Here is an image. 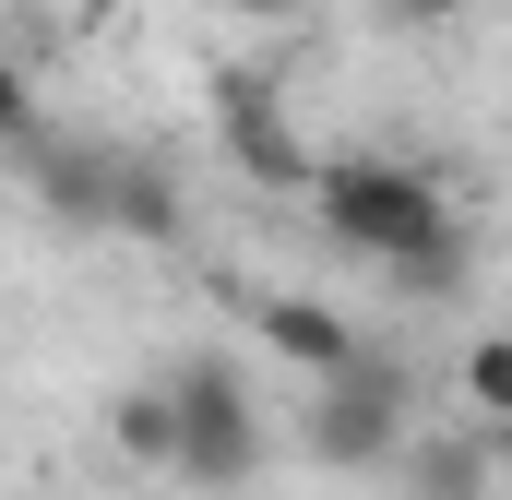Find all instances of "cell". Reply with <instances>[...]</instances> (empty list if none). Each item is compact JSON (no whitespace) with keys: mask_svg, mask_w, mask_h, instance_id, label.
<instances>
[{"mask_svg":"<svg viewBox=\"0 0 512 500\" xmlns=\"http://www.w3.org/2000/svg\"><path fill=\"white\" fill-rule=\"evenodd\" d=\"M167 429H179L167 477H191V489H251L262 453H274V429H262L239 358H179V370H167Z\"/></svg>","mask_w":512,"mask_h":500,"instance_id":"cell-2","label":"cell"},{"mask_svg":"<svg viewBox=\"0 0 512 500\" xmlns=\"http://www.w3.org/2000/svg\"><path fill=\"white\" fill-rule=\"evenodd\" d=\"M262 346H274L286 370L334 381L346 358H358V322H346V310H322V298H262Z\"/></svg>","mask_w":512,"mask_h":500,"instance_id":"cell-8","label":"cell"},{"mask_svg":"<svg viewBox=\"0 0 512 500\" xmlns=\"http://www.w3.org/2000/svg\"><path fill=\"white\" fill-rule=\"evenodd\" d=\"M215 131H227V155H239L251 191H310V179H322V155L286 120V72H262V60L215 72Z\"/></svg>","mask_w":512,"mask_h":500,"instance_id":"cell-4","label":"cell"},{"mask_svg":"<svg viewBox=\"0 0 512 500\" xmlns=\"http://www.w3.org/2000/svg\"><path fill=\"white\" fill-rule=\"evenodd\" d=\"M405 429H417V381H405V358L358 346L346 370L310 393L298 453H310V465H334V477H370V465H393V453H405Z\"/></svg>","mask_w":512,"mask_h":500,"instance_id":"cell-3","label":"cell"},{"mask_svg":"<svg viewBox=\"0 0 512 500\" xmlns=\"http://www.w3.org/2000/svg\"><path fill=\"white\" fill-rule=\"evenodd\" d=\"M12 167L36 179V203H48L60 227L108 239V191H120V143H72V131H36V143H24Z\"/></svg>","mask_w":512,"mask_h":500,"instance_id":"cell-5","label":"cell"},{"mask_svg":"<svg viewBox=\"0 0 512 500\" xmlns=\"http://www.w3.org/2000/svg\"><path fill=\"white\" fill-rule=\"evenodd\" d=\"M310 203H322V239L358 250V262H382L405 298H453L465 227H453V203H441V179L417 155H322Z\"/></svg>","mask_w":512,"mask_h":500,"instance_id":"cell-1","label":"cell"},{"mask_svg":"<svg viewBox=\"0 0 512 500\" xmlns=\"http://www.w3.org/2000/svg\"><path fill=\"white\" fill-rule=\"evenodd\" d=\"M108 441H120V465H143V477H167V453H179V429H167V381H143V393H120Z\"/></svg>","mask_w":512,"mask_h":500,"instance_id":"cell-9","label":"cell"},{"mask_svg":"<svg viewBox=\"0 0 512 500\" xmlns=\"http://www.w3.org/2000/svg\"><path fill=\"white\" fill-rule=\"evenodd\" d=\"M405 500H501V453L477 429H405Z\"/></svg>","mask_w":512,"mask_h":500,"instance_id":"cell-7","label":"cell"},{"mask_svg":"<svg viewBox=\"0 0 512 500\" xmlns=\"http://www.w3.org/2000/svg\"><path fill=\"white\" fill-rule=\"evenodd\" d=\"M370 12H382V24H453L465 0H370Z\"/></svg>","mask_w":512,"mask_h":500,"instance_id":"cell-12","label":"cell"},{"mask_svg":"<svg viewBox=\"0 0 512 500\" xmlns=\"http://www.w3.org/2000/svg\"><path fill=\"white\" fill-rule=\"evenodd\" d=\"M36 84H24V60H0V155H24V143H36Z\"/></svg>","mask_w":512,"mask_h":500,"instance_id":"cell-11","label":"cell"},{"mask_svg":"<svg viewBox=\"0 0 512 500\" xmlns=\"http://www.w3.org/2000/svg\"><path fill=\"white\" fill-rule=\"evenodd\" d=\"M227 12H251V24H286V12H298V0H227Z\"/></svg>","mask_w":512,"mask_h":500,"instance_id":"cell-13","label":"cell"},{"mask_svg":"<svg viewBox=\"0 0 512 500\" xmlns=\"http://www.w3.org/2000/svg\"><path fill=\"white\" fill-rule=\"evenodd\" d=\"M108 239H143V250H179V239H191V191H179V167H167V155H143V143H120V191H108Z\"/></svg>","mask_w":512,"mask_h":500,"instance_id":"cell-6","label":"cell"},{"mask_svg":"<svg viewBox=\"0 0 512 500\" xmlns=\"http://www.w3.org/2000/svg\"><path fill=\"white\" fill-rule=\"evenodd\" d=\"M465 405H477L489 429H512V334H477V346H465Z\"/></svg>","mask_w":512,"mask_h":500,"instance_id":"cell-10","label":"cell"}]
</instances>
